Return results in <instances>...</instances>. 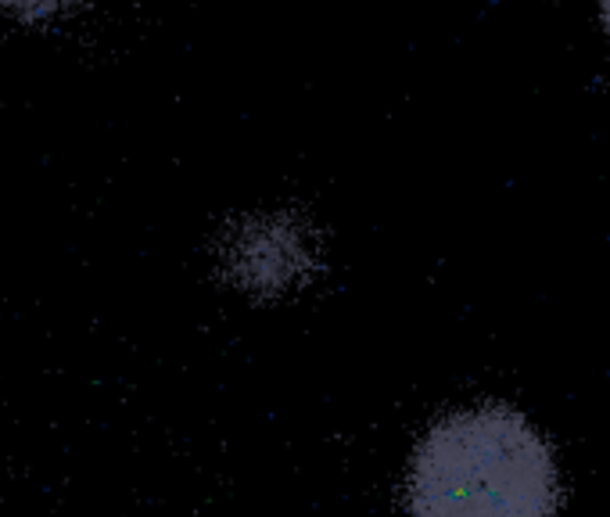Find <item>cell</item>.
Instances as JSON below:
<instances>
[{"label": "cell", "mask_w": 610, "mask_h": 517, "mask_svg": "<svg viewBox=\"0 0 610 517\" xmlns=\"http://www.w3.org/2000/svg\"><path fill=\"white\" fill-rule=\"evenodd\" d=\"M593 15H596V29H600V36L607 40V51H610V0H596Z\"/></svg>", "instance_id": "3957f363"}, {"label": "cell", "mask_w": 610, "mask_h": 517, "mask_svg": "<svg viewBox=\"0 0 610 517\" xmlns=\"http://www.w3.org/2000/svg\"><path fill=\"white\" fill-rule=\"evenodd\" d=\"M223 263L244 291L255 295H284L313 281L320 270V245L309 223L295 212H266L252 216L230 234Z\"/></svg>", "instance_id": "7a4b0ae2"}, {"label": "cell", "mask_w": 610, "mask_h": 517, "mask_svg": "<svg viewBox=\"0 0 610 517\" xmlns=\"http://www.w3.org/2000/svg\"><path fill=\"white\" fill-rule=\"evenodd\" d=\"M406 507L410 517H557V456L514 406L445 413L410 456Z\"/></svg>", "instance_id": "6da1fadb"}]
</instances>
